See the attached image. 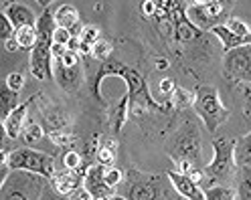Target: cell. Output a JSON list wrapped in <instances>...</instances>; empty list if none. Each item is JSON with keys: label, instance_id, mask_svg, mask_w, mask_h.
I'll list each match as a JSON object with an SVG mask.
<instances>
[{"label": "cell", "instance_id": "obj_1", "mask_svg": "<svg viewBox=\"0 0 251 200\" xmlns=\"http://www.w3.org/2000/svg\"><path fill=\"white\" fill-rule=\"evenodd\" d=\"M105 77H120L124 79L126 87H128V97H130V115L134 117H144L146 113L150 111H156V113H166V107H162L158 101H156L150 93V89L144 81V77L140 75L134 67H128L120 59H109L105 63H100V69L96 71L91 79V93L100 103H107L105 97L100 93L101 89V81Z\"/></svg>", "mask_w": 251, "mask_h": 200}, {"label": "cell", "instance_id": "obj_2", "mask_svg": "<svg viewBox=\"0 0 251 200\" xmlns=\"http://www.w3.org/2000/svg\"><path fill=\"white\" fill-rule=\"evenodd\" d=\"M55 8L47 6L41 17L37 21V33H39V43L35 44V49L30 51V73H33L35 79L39 81H47L53 77V67L55 61L51 55V47H53V35H55Z\"/></svg>", "mask_w": 251, "mask_h": 200}, {"label": "cell", "instance_id": "obj_3", "mask_svg": "<svg viewBox=\"0 0 251 200\" xmlns=\"http://www.w3.org/2000/svg\"><path fill=\"white\" fill-rule=\"evenodd\" d=\"M202 137L201 130L193 119H184L182 124L168 135L166 140V152L170 160L178 164H195L201 168V158H202Z\"/></svg>", "mask_w": 251, "mask_h": 200}, {"label": "cell", "instance_id": "obj_4", "mask_svg": "<svg viewBox=\"0 0 251 200\" xmlns=\"http://www.w3.org/2000/svg\"><path fill=\"white\" fill-rule=\"evenodd\" d=\"M128 200H176L180 198L172 188V182L164 174H142L132 172L128 184Z\"/></svg>", "mask_w": 251, "mask_h": 200}, {"label": "cell", "instance_id": "obj_5", "mask_svg": "<svg viewBox=\"0 0 251 200\" xmlns=\"http://www.w3.org/2000/svg\"><path fill=\"white\" fill-rule=\"evenodd\" d=\"M2 160L10 166V170H21L37 174L45 180L53 182L59 174L55 170V158L47 152H39L35 148H17L10 154H2Z\"/></svg>", "mask_w": 251, "mask_h": 200}, {"label": "cell", "instance_id": "obj_6", "mask_svg": "<svg viewBox=\"0 0 251 200\" xmlns=\"http://www.w3.org/2000/svg\"><path fill=\"white\" fill-rule=\"evenodd\" d=\"M195 101H193V110L197 117L205 124V128L215 133L219 126L225 124V119L229 117V110L223 105L221 95H219L217 87L213 85H197L195 91Z\"/></svg>", "mask_w": 251, "mask_h": 200}, {"label": "cell", "instance_id": "obj_7", "mask_svg": "<svg viewBox=\"0 0 251 200\" xmlns=\"http://www.w3.org/2000/svg\"><path fill=\"white\" fill-rule=\"evenodd\" d=\"M211 146H213V158L202 168V172H205V178L211 182V186H217V184H223L235 176V168H237V162H235V140L213 137Z\"/></svg>", "mask_w": 251, "mask_h": 200}, {"label": "cell", "instance_id": "obj_8", "mask_svg": "<svg viewBox=\"0 0 251 200\" xmlns=\"http://www.w3.org/2000/svg\"><path fill=\"white\" fill-rule=\"evenodd\" d=\"M45 188H47L45 178L30 172L12 170L10 176L2 182L0 200H41Z\"/></svg>", "mask_w": 251, "mask_h": 200}, {"label": "cell", "instance_id": "obj_9", "mask_svg": "<svg viewBox=\"0 0 251 200\" xmlns=\"http://www.w3.org/2000/svg\"><path fill=\"white\" fill-rule=\"evenodd\" d=\"M186 17L199 30L211 33L215 26H223L231 17L225 2L219 0H205V2H188Z\"/></svg>", "mask_w": 251, "mask_h": 200}, {"label": "cell", "instance_id": "obj_10", "mask_svg": "<svg viewBox=\"0 0 251 200\" xmlns=\"http://www.w3.org/2000/svg\"><path fill=\"white\" fill-rule=\"evenodd\" d=\"M223 77L229 85L251 83V44L225 53L223 57Z\"/></svg>", "mask_w": 251, "mask_h": 200}, {"label": "cell", "instance_id": "obj_11", "mask_svg": "<svg viewBox=\"0 0 251 200\" xmlns=\"http://www.w3.org/2000/svg\"><path fill=\"white\" fill-rule=\"evenodd\" d=\"M105 168L107 166H101V164H91L87 166L85 170V176H83V188L96 198V200H103V198H109L114 196V188H109L105 184Z\"/></svg>", "mask_w": 251, "mask_h": 200}, {"label": "cell", "instance_id": "obj_12", "mask_svg": "<svg viewBox=\"0 0 251 200\" xmlns=\"http://www.w3.org/2000/svg\"><path fill=\"white\" fill-rule=\"evenodd\" d=\"M37 101V93L33 97H28L26 101H23L17 110H14L6 119H2V130H4V135H8L10 140H19V137L23 135V130L26 126V121H28V107L30 103Z\"/></svg>", "mask_w": 251, "mask_h": 200}, {"label": "cell", "instance_id": "obj_13", "mask_svg": "<svg viewBox=\"0 0 251 200\" xmlns=\"http://www.w3.org/2000/svg\"><path fill=\"white\" fill-rule=\"evenodd\" d=\"M168 180L172 182V188L176 190V194L184 200H205V192L197 182H193L188 176L180 174L178 170H166Z\"/></svg>", "mask_w": 251, "mask_h": 200}, {"label": "cell", "instance_id": "obj_14", "mask_svg": "<svg viewBox=\"0 0 251 200\" xmlns=\"http://www.w3.org/2000/svg\"><path fill=\"white\" fill-rule=\"evenodd\" d=\"M85 170H87V168H81L79 172H71V170L59 172V174L55 176V180L51 182V184H53V190H55L61 198H69L73 192H77V190L83 186Z\"/></svg>", "mask_w": 251, "mask_h": 200}, {"label": "cell", "instance_id": "obj_15", "mask_svg": "<svg viewBox=\"0 0 251 200\" xmlns=\"http://www.w3.org/2000/svg\"><path fill=\"white\" fill-rule=\"evenodd\" d=\"M2 12L8 17L14 28H25V26H37V17L30 6L23 2H2Z\"/></svg>", "mask_w": 251, "mask_h": 200}, {"label": "cell", "instance_id": "obj_16", "mask_svg": "<svg viewBox=\"0 0 251 200\" xmlns=\"http://www.w3.org/2000/svg\"><path fill=\"white\" fill-rule=\"evenodd\" d=\"M37 101H39V110H41L45 121L51 126L49 132H53V130H67L69 117H67L65 111H63V107H59L57 103H53L51 99H47V97H43L39 93H37Z\"/></svg>", "mask_w": 251, "mask_h": 200}, {"label": "cell", "instance_id": "obj_17", "mask_svg": "<svg viewBox=\"0 0 251 200\" xmlns=\"http://www.w3.org/2000/svg\"><path fill=\"white\" fill-rule=\"evenodd\" d=\"M55 22H57L59 28L71 30L73 37H79L83 26H85L79 21V10H77L75 6H71V4H59L55 8Z\"/></svg>", "mask_w": 251, "mask_h": 200}, {"label": "cell", "instance_id": "obj_18", "mask_svg": "<svg viewBox=\"0 0 251 200\" xmlns=\"http://www.w3.org/2000/svg\"><path fill=\"white\" fill-rule=\"evenodd\" d=\"M53 75L59 83L61 89L65 91H77V87L81 85V79H83V73H81V67H75V69H67L63 67L59 61H55V67H53Z\"/></svg>", "mask_w": 251, "mask_h": 200}, {"label": "cell", "instance_id": "obj_19", "mask_svg": "<svg viewBox=\"0 0 251 200\" xmlns=\"http://www.w3.org/2000/svg\"><path fill=\"white\" fill-rule=\"evenodd\" d=\"M235 162L237 168H251V132L235 140Z\"/></svg>", "mask_w": 251, "mask_h": 200}, {"label": "cell", "instance_id": "obj_20", "mask_svg": "<svg viewBox=\"0 0 251 200\" xmlns=\"http://www.w3.org/2000/svg\"><path fill=\"white\" fill-rule=\"evenodd\" d=\"M128 113H130V97H128V93H126V95L120 99L118 107H114V110H112V115H109V126H112V132H114V133L122 132Z\"/></svg>", "mask_w": 251, "mask_h": 200}, {"label": "cell", "instance_id": "obj_21", "mask_svg": "<svg viewBox=\"0 0 251 200\" xmlns=\"http://www.w3.org/2000/svg\"><path fill=\"white\" fill-rule=\"evenodd\" d=\"M116 152H118V144L114 140H100L98 148H96L98 164H101V166H114Z\"/></svg>", "mask_w": 251, "mask_h": 200}, {"label": "cell", "instance_id": "obj_22", "mask_svg": "<svg viewBox=\"0 0 251 200\" xmlns=\"http://www.w3.org/2000/svg\"><path fill=\"white\" fill-rule=\"evenodd\" d=\"M19 103V93H14L6 87V83L2 81V87H0V110H2V119H6L14 110H17Z\"/></svg>", "mask_w": 251, "mask_h": 200}, {"label": "cell", "instance_id": "obj_23", "mask_svg": "<svg viewBox=\"0 0 251 200\" xmlns=\"http://www.w3.org/2000/svg\"><path fill=\"white\" fill-rule=\"evenodd\" d=\"M21 137H23V142H25V148H33V146H37L39 142H43L45 130H43L41 124H37V121H33V119H28Z\"/></svg>", "mask_w": 251, "mask_h": 200}, {"label": "cell", "instance_id": "obj_24", "mask_svg": "<svg viewBox=\"0 0 251 200\" xmlns=\"http://www.w3.org/2000/svg\"><path fill=\"white\" fill-rule=\"evenodd\" d=\"M14 39L17 43L21 44V49H28L33 51L35 44L39 43V33H37V26H25V28H19L17 33H14Z\"/></svg>", "mask_w": 251, "mask_h": 200}, {"label": "cell", "instance_id": "obj_25", "mask_svg": "<svg viewBox=\"0 0 251 200\" xmlns=\"http://www.w3.org/2000/svg\"><path fill=\"white\" fill-rule=\"evenodd\" d=\"M202 192H205V200H237V192H235L233 188H229L227 184L209 186Z\"/></svg>", "mask_w": 251, "mask_h": 200}, {"label": "cell", "instance_id": "obj_26", "mask_svg": "<svg viewBox=\"0 0 251 200\" xmlns=\"http://www.w3.org/2000/svg\"><path fill=\"white\" fill-rule=\"evenodd\" d=\"M223 26L229 30L233 37H237V39H249V37H251L249 24H247L243 19H239V17H231Z\"/></svg>", "mask_w": 251, "mask_h": 200}, {"label": "cell", "instance_id": "obj_27", "mask_svg": "<svg viewBox=\"0 0 251 200\" xmlns=\"http://www.w3.org/2000/svg\"><path fill=\"white\" fill-rule=\"evenodd\" d=\"M114 55V44L105 41V39H100L96 44L91 47V59L100 61V63H105V61H109Z\"/></svg>", "mask_w": 251, "mask_h": 200}, {"label": "cell", "instance_id": "obj_28", "mask_svg": "<svg viewBox=\"0 0 251 200\" xmlns=\"http://www.w3.org/2000/svg\"><path fill=\"white\" fill-rule=\"evenodd\" d=\"M63 166H65V170H71V172H79L83 166V156L79 152L75 150H67L65 154H63Z\"/></svg>", "mask_w": 251, "mask_h": 200}, {"label": "cell", "instance_id": "obj_29", "mask_svg": "<svg viewBox=\"0 0 251 200\" xmlns=\"http://www.w3.org/2000/svg\"><path fill=\"white\" fill-rule=\"evenodd\" d=\"M49 140L59 148H71L77 137L71 135L67 130H53V132H49Z\"/></svg>", "mask_w": 251, "mask_h": 200}, {"label": "cell", "instance_id": "obj_30", "mask_svg": "<svg viewBox=\"0 0 251 200\" xmlns=\"http://www.w3.org/2000/svg\"><path fill=\"white\" fill-rule=\"evenodd\" d=\"M193 101H195V95L188 93V91L182 89V87H176L175 93H172V99H170V103L175 105L176 110H182V107H193Z\"/></svg>", "mask_w": 251, "mask_h": 200}, {"label": "cell", "instance_id": "obj_31", "mask_svg": "<svg viewBox=\"0 0 251 200\" xmlns=\"http://www.w3.org/2000/svg\"><path fill=\"white\" fill-rule=\"evenodd\" d=\"M4 83H6V87H8L10 91L19 93V91L25 87V83H26L25 71H12V73H8V75H6V79H4Z\"/></svg>", "mask_w": 251, "mask_h": 200}, {"label": "cell", "instance_id": "obj_32", "mask_svg": "<svg viewBox=\"0 0 251 200\" xmlns=\"http://www.w3.org/2000/svg\"><path fill=\"white\" fill-rule=\"evenodd\" d=\"M103 178H105V184L109 188H116V186H120L122 180H124V172L120 170V168H116V166H107Z\"/></svg>", "mask_w": 251, "mask_h": 200}, {"label": "cell", "instance_id": "obj_33", "mask_svg": "<svg viewBox=\"0 0 251 200\" xmlns=\"http://www.w3.org/2000/svg\"><path fill=\"white\" fill-rule=\"evenodd\" d=\"M14 33H17V28L12 26V22L8 21V17L2 12V14H0V39H2V43L10 41L14 37Z\"/></svg>", "mask_w": 251, "mask_h": 200}, {"label": "cell", "instance_id": "obj_34", "mask_svg": "<svg viewBox=\"0 0 251 200\" xmlns=\"http://www.w3.org/2000/svg\"><path fill=\"white\" fill-rule=\"evenodd\" d=\"M239 93H241V101H243V113L247 119H251V83L239 85Z\"/></svg>", "mask_w": 251, "mask_h": 200}, {"label": "cell", "instance_id": "obj_35", "mask_svg": "<svg viewBox=\"0 0 251 200\" xmlns=\"http://www.w3.org/2000/svg\"><path fill=\"white\" fill-rule=\"evenodd\" d=\"M59 63L67 69H75V67H81V53H75V51H67L65 57H63Z\"/></svg>", "mask_w": 251, "mask_h": 200}, {"label": "cell", "instance_id": "obj_36", "mask_svg": "<svg viewBox=\"0 0 251 200\" xmlns=\"http://www.w3.org/2000/svg\"><path fill=\"white\" fill-rule=\"evenodd\" d=\"M73 39V35H71V30H67V28H55V35H53V43L55 44H69V41Z\"/></svg>", "mask_w": 251, "mask_h": 200}, {"label": "cell", "instance_id": "obj_37", "mask_svg": "<svg viewBox=\"0 0 251 200\" xmlns=\"http://www.w3.org/2000/svg\"><path fill=\"white\" fill-rule=\"evenodd\" d=\"M175 89H176L175 81L168 79V77H166V79H162V81H160V93H162L164 97H168V101L172 99V93H175Z\"/></svg>", "mask_w": 251, "mask_h": 200}, {"label": "cell", "instance_id": "obj_38", "mask_svg": "<svg viewBox=\"0 0 251 200\" xmlns=\"http://www.w3.org/2000/svg\"><path fill=\"white\" fill-rule=\"evenodd\" d=\"M142 12H144V17L154 19V17H156V12H158V2L146 0V2H142Z\"/></svg>", "mask_w": 251, "mask_h": 200}, {"label": "cell", "instance_id": "obj_39", "mask_svg": "<svg viewBox=\"0 0 251 200\" xmlns=\"http://www.w3.org/2000/svg\"><path fill=\"white\" fill-rule=\"evenodd\" d=\"M69 200H96V198H93V196H91V194H89V192H87V190L81 186L79 190L73 192V194L69 196Z\"/></svg>", "mask_w": 251, "mask_h": 200}, {"label": "cell", "instance_id": "obj_40", "mask_svg": "<svg viewBox=\"0 0 251 200\" xmlns=\"http://www.w3.org/2000/svg\"><path fill=\"white\" fill-rule=\"evenodd\" d=\"M4 44V51L6 53H17V51H21V44L17 43V39H10V41H6V43H2Z\"/></svg>", "mask_w": 251, "mask_h": 200}, {"label": "cell", "instance_id": "obj_41", "mask_svg": "<svg viewBox=\"0 0 251 200\" xmlns=\"http://www.w3.org/2000/svg\"><path fill=\"white\" fill-rule=\"evenodd\" d=\"M105 200H128L126 196H120V194H114V196H109V198H105Z\"/></svg>", "mask_w": 251, "mask_h": 200}]
</instances>
